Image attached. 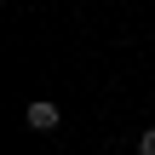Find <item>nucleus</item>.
I'll return each mask as SVG.
<instances>
[{
    "label": "nucleus",
    "mask_w": 155,
    "mask_h": 155,
    "mask_svg": "<svg viewBox=\"0 0 155 155\" xmlns=\"http://www.w3.org/2000/svg\"><path fill=\"white\" fill-rule=\"evenodd\" d=\"M138 155H155V127H144V132H138Z\"/></svg>",
    "instance_id": "f03ea898"
},
{
    "label": "nucleus",
    "mask_w": 155,
    "mask_h": 155,
    "mask_svg": "<svg viewBox=\"0 0 155 155\" xmlns=\"http://www.w3.org/2000/svg\"><path fill=\"white\" fill-rule=\"evenodd\" d=\"M58 121H63V109H58L52 98H35V104L23 109V127H29V132H58Z\"/></svg>",
    "instance_id": "f257e3e1"
}]
</instances>
